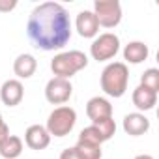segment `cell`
<instances>
[{
    "label": "cell",
    "mask_w": 159,
    "mask_h": 159,
    "mask_svg": "<svg viewBox=\"0 0 159 159\" xmlns=\"http://www.w3.org/2000/svg\"><path fill=\"white\" fill-rule=\"evenodd\" d=\"M92 11L103 28H116L122 21V6L118 0H96Z\"/></svg>",
    "instance_id": "cell-6"
},
{
    "label": "cell",
    "mask_w": 159,
    "mask_h": 159,
    "mask_svg": "<svg viewBox=\"0 0 159 159\" xmlns=\"http://www.w3.org/2000/svg\"><path fill=\"white\" fill-rule=\"evenodd\" d=\"M86 116L92 122L112 118V105H111V101L107 98H101V96H96V98L88 99V103H86Z\"/></svg>",
    "instance_id": "cell-11"
},
{
    "label": "cell",
    "mask_w": 159,
    "mask_h": 159,
    "mask_svg": "<svg viewBox=\"0 0 159 159\" xmlns=\"http://www.w3.org/2000/svg\"><path fill=\"white\" fill-rule=\"evenodd\" d=\"M75 124H77L75 109L69 107V105H60L49 114L45 129L49 131L51 137H66L73 131Z\"/></svg>",
    "instance_id": "cell-4"
},
{
    "label": "cell",
    "mask_w": 159,
    "mask_h": 159,
    "mask_svg": "<svg viewBox=\"0 0 159 159\" xmlns=\"http://www.w3.org/2000/svg\"><path fill=\"white\" fill-rule=\"evenodd\" d=\"M129 84V69L124 62H111L101 71V90L109 98H122Z\"/></svg>",
    "instance_id": "cell-2"
},
{
    "label": "cell",
    "mask_w": 159,
    "mask_h": 159,
    "mask_svg": "<svg viewBox=\"0 0 159 159\" xmlns=\"http://www.w3.org/2000/svg\"><path fill=\"white\" fill-rule=\"evenodd\" d=\"M8 135H10V127H8V124L2 120V116H0V142H2Z\"/></svg>",
    "instance_id": "cell-22"
},
{
    "label": "cell",
    "mask_w": 159,
    "mask_h": 159,
    "mask_svg": "<svg viewBox=\"0 0 159 159\" xmlns=\"http://www.w3.org/2000/svg\"><path fill=\"white\" fill-rule=\"evenodd\" d=\"M131 99H133V105H135L142 114H144L146 111H152V109L155 107V103H157V94L139 84V86L133 90Z\"/></svg>",
    "instance_id": "cell-15"
},
{
    "label": "cell",
    "mask_w": 159,
    "mask_h": 159,
    "mask_svg": "<svg viewBox=\"0 0 159 159\" xmlns=\"http://www.w3.org/2000/svg\"><path fill=\"white\" fill-rule=\"evenodd\" d=\"M15 8H17V0H0V11L2 13H8Z\"/></svg>",
    "instance_id": "cell-21"
},
{
    "label": "cell",
    "mask_w": 159,
    "mask_h": 159,
    "mask_svg": "<svg viewBox=\"0 0 159 159\" xmlns=\"http://www.w3.org/2000/svg\"><path fill=\"white\" fill-rule=\"evenodd\" d=\"M140 86L152 90V92H159V69L155 67H150L146 69L142 75H140Z\"/></svg>",
    "instance_id": "cell-19"
},
{
    "label": "cell",
    "mask_w": 159,
    "mask_h": 159,
    "mask_svg": "<svg viewBox=\"0 0 159 159\" xmlns=\"http://www.w3.org/2000/svg\"><path fill=\"white\" fill-rule=\"evenodd\" d=\"M25 98V86L19 79H10L0 86V101L6 107H17Z\"/></svg>",
    "instance_id": "cell-9"
},
{
    "label": "cell",
    "mask_w": 159,
    "mask_h": 159,
    "mask_svg": "<svg viewBox=\"0 0 159 159\" xmlns=\"http://www.w3.org/2000/svg\"><path fill=\"white\" fill-rule=\"evenodd\" d=\"M86 66H88V56L83 51H77V49L58 52L51 60V71L54 73V77L67 79V81L81 69H84Z\"/></svg>",
    "instance_id": "cell-3"
},
{
    "label": "cell",
    "mask_w": 159,
    "mask_h": 159,
    "mask_svg": "<svg viewBox=\"0 0 159 159\" xmlns=\"http://www.w3.org/2000/svg\"><path fill=\"white\" fill-rule=\"evenodd\" d=\"M71 96H73V84L67 79L52 77L45 84V99L51 105H64L69 101Z\"/></svg>",
    "instance_id": "cell-7"
},
{
    "label": "cell",
    "mask_w": 159,
    "mask_h": 159,
    "mask_svg": "<svg viewBox=\"0 0 159 159\" xmlns=\"http://www.w3.org/2000/svg\"><path fill=\"white\" fill-rule=\"evenodd\" d=\"M25 144L30 148V150H45L49 144H51V135L49 131L45 129V125H39V124H34L30 125L26 131H25Z\"/></svg>",
    "instance_id": "cell-10"
},
{
    "label": "cell",
    "mask_w": 159,
    "mask_h": 159,
    "mask_svg": "<svg viewBox=\"0 0 159 159\" xmlns=\"http://www.w3.org/2000/svg\"><path fill=\"white\" fill-rule=\"evenodd\" d=\"M120 51V38L114 32H105L94 38L90 45V56L98 62L112 60Z\"/></svg>",
    "instance_id": "cell-5"
},
{
    "label": "cell",
    "mask_w": 159,
    "mask_h": 159,
    "mask_svg": "<svg viewBox=\"0 0 159 159\" xmlns=\"http://www.w3.org/2000/svg\"><path fill=\"white\" fill-rule=\"evenodd\" d=\"M92 125L96 127V131H98V135H99V139H101L103 142L111 140V139L116 135V122H114L112 118H105V120L92 122Z\"/></svg>",
    "instance_id": "cell-18"
},
{
    "label": "cell",
    "mask_w": 159,
    "mask_h": 159,
    "mask_svg": "<svg viewBox=\"0 0 159 159\" xmlns=\"http://www.w3.org/2000/svg\"><path fill=\"white\" fill-rule=\"evenodd\" d=\"M71 19L67 10L58 2H43L38 4L26 23L28 39L34 47L41 51H60L71 39Z\"/></svg>",
    "instance_id": "cell-1"
},
{
    "label": "cell",
    "mask_w": 159,
    "mask_h": 159,
    "mask_svg": "<svg viewBox=\"0 0 159 159\" xmlns=\"http://www.w3.org/2000/svg\"><path fill=\"white\" fill-rule=\"evenodd\" d=\"M148 56H150V49L144 41H129L124 47V60L127 64H135V66L142 64L144 60H148Z\"/></svg>",
    "instance_id": "cell-14"
},
{
    "label": "cell",
    "mask_w": 159,
    "mask_h": 159,
    "mask_svg": "<svg viewBox=\"0 0 159 159\" xmlns=\"http://www.w3.org/2000/svg\"><path fill=\"white\" fill-rule=\"evenodd\" d=\"M122 127H124V131H125L129 137H140V135L148 133V129H150V120H148L142 112H129V114L124 116Z\"/></svg>",
    "instance_id": "cell-12"
},
{
    "label": "cell",
    "mask_w": 159,
    "mask_h": 159,
    "mask_svg": "<svg viewBox=\"0 0 159 159\" xmlns=\"http://www.w3.org/2000/svg\"><path fill=\"white\" fill-rule=\"evenodd\" d=\"M75 148H77L79 153L83 155V159H101L103 157L101 144H96V142L86 140V139H77Z\"/></svg>",
    "instance_id": "cell-17"
},
{
    "label": "cell",
    "mask_w": 159,
    "mask_h": 159,
    "mask_svg": "<svg viewBox=\"0 0 159 159\" xmlns=\"http://www.w3.org/2000/svg\"><path fill=\"white\" fill-rule=\"evenodd\" d=\"M38 69V60L28 54V52H23L19 54L15 60H13V73L17 75V79H30Z\"/></svg>",
    "instance_id": "cell-13"
},
{
    "label": "cell",
    "mask_w": 159,
    "mask_h": 159,
    "mask_svg": "<svg viewBox=\"0 0 159 159\" xmlns=\"http://www.w3.org/2000/svg\"><path fill=\"white\" fill-rule=\"evenodd\" d=\"M25 150L23 139L17 135H8L2 142H0V155L4 159H17Z\"/></svg>",
    "instance_id": "cell-16"
},
{
    "label": "cell",
    "mask_w": 159,
    "mask_h": 159,
    "mask_svg": "<svg viewBox=\"0 0 159 159\" xmlns=\"http://www.w3.org/2000/svg\"><path fill=\"white\" fill-rule=\"evenodd\" d=\"M75 30L84 39H92V38L99 36V25H98V19H96L94 11L83 10L79 13L77 19H75Z\"/></svg>",
    "instance_id": "cell-8"
},
{
    "label": "cell",
    "mask_w": 159,
    "mask_h": 159,
    "mask_svg": "<svg viewBox=\"0 0 159 159\" xmlns=\"http://www.w3.org/2000/svg\"><path fill=\"white\" fill-rule=\"evenodd\" d=\"M60 159H83V155L79 153V152H77V148L73 146V148H66V150H62Z\"/></svg>",
    "instance_id": "cell-20"
},
{
    "label": "cell",
    "mask_w": 159,
    "mask_h": 159,
    "mask_svg": "<svg viewBox=\"0 0 159 159\" xmlns=\"http://www.w3.org/2000/svg\"><path fill=\"white\" fill-rule=\"evenodd\" d=\"M133 159H153V157L148 155V153H140V155H137V157H133Z\"/></svg>",
    "instance_id": "cell-23"
}]
</instances>
